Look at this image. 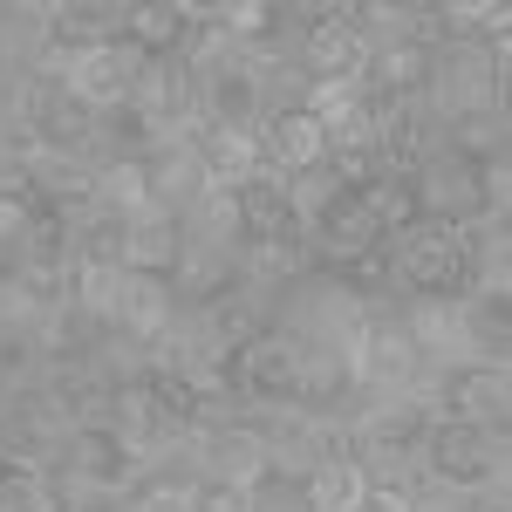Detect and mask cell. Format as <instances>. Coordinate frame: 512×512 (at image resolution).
<instances>
[{"instance_id": "1", "label": "cell", "mask_w": 512, "mask_h": 512, "mask_svg": "<svg viewBox=\"0 0 512 512\" xmlns=\"http://www.w3.org/2000/svg\"><path fill=\"white\" fill-rule=\"evenodd\" d=\"M512 96V35H492V41H444L431 55V103L437 123L451 117H478V110H506Z\"/></svg>"}, {"instance_id": "2", "label": "cell", "mask_w": 512, "mask_h": 512, "mask_svg": "<svg viewBox=\"0 0 512 512\" xmlns=\"http://www.w3.org/2000/svg\"><path fill=\"white\" fill-rule=\"evenodd\" d=\"M355 431V465L383 485H403L424 472V437H431V410L417 396H355L349 410Z\"/></svg>"}, {"instance_id": "3", "label": "cell", "mask_w": 512, "mask_h": 512, "mask_svg": "<svg viewBox=\"0 0 512 512\" xmlns=\"http://www.w3.org/2000/svg\"><path fill=\"white\" fill-rule=\"evenodd\" d=\"M396 301H458L465 294V233L437 226V219H410L396 239H383Z\"/></svg>"}, {"instance_id": "4", "label": "cell", "mask_w": 512, "mask_h": 512, "mask_svg": "<svg viewBox=\"0 0 512 512\" xmlns=\"http://www.w3.org/2000/svg\"><path fill=\"white\" fill-rule=\"evenodd\" d=\"M424 478L444 485V492H492V485H512V437L478 431L465 417H431V437H424Z\"/></svg>"}, {"instance_id": "5", "label": "cell", "mask_w": 512, "mask_h": 512, "mask_svg": "<svg viewBox=\"0 0 512 512\" xmlns=\"http://www.w3.org/2000/svg\"><path fill=\"white\" fill-rule=\"evenodd\" d=\"M301 41H294V62L308 82H362L369 76V41L355 28V0H287Z\"/></svg>"}, {"instance_id": "6", "label": "cell", "mask_w": 512, "mask_h": 512, "mask_svg": "<svg viewBox=\"0 0 512 512\" xmlns=\"http://www.w3.org/2000/svg\"><path fill=\"white\" fill-rule=\"evenodd\" d=\"M301 246H308V260H315L321 274H349V267H362V260L383 253V226H376V212L362 205V192L342 185V192L301 226Z\"/></svg>"}, {"instance_id": "7", "label": "cell", "mask_w": 512, "mask_h": 512, "mask_svg": "<svg viewBox=\"0 0 512 512\" xmlns=\"http://www.w3.org/2000/svg\"><path fill=\"white\" fill-rule=\"evenodd\" d=\"M417 369H424V355H417V342L403 335L396 308H376L369 328L355 335V349H349L355 396H403L410 383H417Z\"/></svg>"}, {"instance_id": "8", "label": "cell", "mask_w": 512, "mask_h": 512, "mask_svg": "<svg viewBox=\"0 0 512 512\" xmlns=\"http://www.w3.org/2000/svg\"><path fill=\"white\" fill-rule=\"evenodd\" d=\"M267 69L233 48L226 62H212V69H198V123H212V130H260L267 123Z\"/></svg>"}, {"instance_id": "9", "label": "cell", "mask_w": 512, "mask_h": 512, "mask_svg": "<svg viewBox=\"0 0 512 512\" xmlns=\"http://www.w3.org/2000/svg\"><path fill=\"white\" fill-rule=\"evenodd\" d=\"M301 390V349L280 335V328H260L246 349H233V396L239 410L267 417V410H287Z\"/></svg>"}, {"instance_id": "10", "label": "cell", "mask_w": 512, "mask_h": 512, "mask_svg": "<svg viewBox=\"0 0 512 512\" xmlns=\"http://www.w3.org/2000/svg\"><path fill=\"white\" fill-rule=\"evenodd\" d=\"M437 417H465L478 431L512 437V369H485V362H444L437 369Z\"/></svg>"}, {"instance_id": "11", "label": "cell", "mask_w": 512, "mask_h": 512, "mask_svg": "<svg viewBox=\"0 0 512 512\" xmlns=\"http://www.w3.org/2000/svg\"><path fill=\"white\" fill-rule=\"evenodd\" d=\"M144 48L130 35H117V41H96V48H82L76 62H69V76H62V89L76 96L82 110H117V103H130L137 96V76H144Z\"/></svg>"}, {"instance_id": "12", "label": "cell", "mask_w": 512, "mask_h": 512, "mask_svg": "<svg viewBox=\"0 0 512 512\" xmlns=\"http://www.w3.org/2000/svg\"><path fill=\"white\" fill-rule=\"evenodd\" d=\"M417 185V212L437 219V226H458V233H472L478 219H485V185H478V164L458 158V151H444L437 144V158L410 178Z\"/></svg>"}, {"instance_id": "13", "label": "cell", "mask_w": 512, "mask_h": 512, "mask_svg": "<svg viewBox=\"0 0 512 512\" xmlns=\"http://www.w3.org/2000/svg\"><path fill=\"white\" fill-rule=\"evenodd\" d=\"M55 478H76V485H103V492H130L144 478V458L123 444L110 424H76L62 458H55Z\"/></svg>"}, {"instance_id": "14", "label": "cell", "mask_w": 512, "mask_h": 512, "mask_svg": "<svg viewBox=\"0 0 512 512\" xmlns=\"http://www.w3.org/2000/svg\"><path fill=\"white\" fill-rule=\"evenodd\" d=\"M437 144H444V123L431 117L424 96L383 103V123H376V171H383V178H417V171L437 158Z\"/></svg>"}, {"instance_id": "15", "label": "cell", "mask_w": 512, "mask_h": 512, "mask_svg": "<svg viewBox=\"0 0 512 512\" xmlns=\"http://www.w3.org/2000/svg\"><path fill=\"white\" fill-rule=\"evenodd\" d=\"M130 103L164 130V144L198 130V76L185 69V55H151V62H144V76H137V96H130Z\"/></svg>"}, {"instance_id": "16", "label": "cell", "mask_w": 512, "mask_h": 512, "mask_svg": "<svg viewBox=\"0 0 512 512\" xmlns=\"http://www.w3.org/2000/svg\"><path fill=\"white\" fill-rule=\"evenodd\" d=\"M198 458H205V478H233V485H267L274 478V444H267L260 417H233V424L205 431Z\"/></svg>"}, {"instance_id": "17", "label": "cell", "mask_w": 512, "mask_h": 512, "mask_svg": "<svg viewBox=\"0 0 512 512\" xmlns=\"http://www.w3.org/2000/svg\"><path fill=\"white\" fill-rule=\"evenodd\" d=\"M185 328H192L205 349L233 355V349H246L260 328H274V301H267L260 287H239V294H219V301L192 308V315H185Z\"/></svg>"}, {"instance_id": "18", "label": "cell", "mask_w": 512, "mask_h": 512, "mask_svg": "<svg viewBox=\"0 0 512 512\" xmlns=\"http://www.w3.org/2000/svg\"><path fill=\"white\" fill-rule=\"evenodd\" d=\"M458 362L512 369V294H458Z\"/></svg>"}, {"instance_id": "19", "label": "cell", "mask_w": 512, "mask_h": 512, "mask_svg": "<svg viewBox=\"0 0 512 512\" xmlns=\"http://www.w3.org/2000/svg\"><path fill=\"white\" fill-rule=\"evenodd\" d=\"M178 253H185V219H178V212L144 205L137 219H123V246H117V267H123V274H158V280H171Z\"/></svg>"}, {"instance_id": "20", "label": "cell", "mask_w": 512, "mask_h": 512, "mask_svg": "<svg viewBox=\"0 0 512 512\" xmlns=\"http://www.w3.org/2000/svg\"><path fill=\"white\" fill-rule=\"evenodd\" d=\"M192 144H198V164H205V185H219V192H246L253 178L274 171L267 151H260V130H212V123H198Z\"/></svg>"}, {"instance_id": "21", "label": "cell", "mask_w": 512, "mask_h": 512, "mask_svg": "<svg viewBox=\"0 0 512 512\" xmlns=\"http://www.w3.org/2000/svg\"><path fill=\"white\" fill-rule=\"evenodd\" d=\"M178 321H185V308H178L171 280H158V274H123V301H117V335H123V342L158 349Z\"/></svg>"}, {"instance_id": "22", "label": "cell", "mask_w": 512, "mask_h": 512, "mask_svg": "<svg viewBox=\"0 0 512 512\" xmlns=\"http://www.w3.org/2000/svg\"><path fill=\"white\" fill-rule=\"evenodd\" d=\"M260 151H267V164H274L280 178H301V171H321V164H328V130H321L301 103H287V110H267Z\"/></svg>"}, {"instance_id": "23", "label": "cell", "mask_w": 512, "mask_h": 512, "mask_svg": "<svg viewBox=\"0 0 512 512\" xmlns=\"http://www.w3.org/2000/svg\"><path fill=\"white\" fill-rule=\"evenodd\" d=\"M123 7L130 0H41V41L55 48H96V41H117L123 35Z\"/></svg>"}, {"instance_id": "24", "label": "cell", "mask_w": 512, "mask_h": 512, "mask_svg": "<svg viewBox=\"0 0 512 512\" xmlns=\"http://www.w3.org/2000/svg\"><path fill=\"white\" fill-rule=\"evenodd\" d=\"M239 287H253L246 267H239V253H226V246H192V239H185V253H178V267H171V294H178L185 315L205 308V301H219V294H239Z\"/></svg>"}, {"instance_id": "25", "label": "cell", "mask_w": 512, "mask_h": 512, "mask_svg": "<svg viewBox=\"0 0 512 512\" xmlns=\"http://www.w3.org/2000/svg\"><path fill=\"white\" fill-rule=\"evenodd\" d=\"M28 192L41 212H62V219H89L96 212V164L89 158H41L28 171Z\"/></svg>"}, {"instance_id": "26", "label": "cell", "mask_w": 512, "mask_h": 512, "mask_svg": "<svg viewBox=\"0 0 512 512\" xmlns=\"http://www.w3.org/2000/svg\"><path fill=\"white\" fill-rule=\"evenodd\" d=\"M123 35L137 41L144 55H185L192 14H185V0H130L123 7Z\"/></svg>"}, {"instance_id": "27", "label": "cell", "mask_w": 512, "mask_h": 512, "mask_svg": "<svg viewBox=\"0 0 512 512\" xmlns=\"http://www.w3.org/2000/svg\"><path fill=\"white\" fill-rule=\"evenodd\" d=\"M117 301H123V267L117 260H76V267H69V308H76L96 335L117 328Z\"/></svg>"}, {"instance_id": "28", "label": "cell", "mask_w": 512, "mask_h": 512, "mask_svg": "<svg viewBox=\"0 0 512 512\" xmlns=\"http://www.w3.org/2000/svg\"><path fill=\"white\" fill-rule=\"evenodd\" d=\"M151 192H158L164 212H185V205L205 192V164H198L192 137H171V144L151 151Z\"/></svg>"}, {"instance_id": "29", "label": "cell", "mask_w": 512, "mask_h": 512, "mask_svg": "<svg viewBox=\"0 0 512 512\" xmlns=\"http://www.w3.org/2000/svg\"><path fill=\"white\" fill-rule=\"evenodd\" d=\"M41 151L48 158H89L96 164V110H82L69 89H55V103H48V117L35 123Z\"/></svg>"}, {"instance_id": "30", "label": "cell", "mask_w": 512, "mask_h": 512, "mask_svg": "<svg viewBox=\"0 0 512 512\" xmlns=\"http://www.w3.org/2000/svg\"><path fill=\"white\" fill-rule=\"evenodd\" d=\"M178 219H185V239H192V246H226V253H239V239H246L239 192H219V185H205Z\"/></svg>"}, {"instance_id": "31", "label": "cell", "mask_w": 512, "mask_h": 512, "mask_svg": "<svg viewBox=\"0 0 512 512\" xmlns=\"http://www.w3.org/2000/svg\"><path fill=\"white\" fill-rule=\"evenodd\" d=\"M239 219H246V239H301L294 205H287V178H280V171L253 178V185L239 192ZM246 239H239V246H246Z\"/></svg>"}, {"instance_id": "32", "label": "cell", "mask_w": 512, "mask_h": 512, "mask_svg": "<svg viewBox=\"0 0 512 512\" xmlns=\"http://www.w3.org/2000/svg\"><path fill=\"white\" fill-rule=\"evenodd\" d=\"M96 205L117 212V219H137L144 205H158V192H151V158H96Z\"/></svg>"}, {"instance_id": "33", "label": "cell", "mask_w": 512, "mask_h": 512, "mask_svg": "<svg viewBox=\"0 0 512 512\" xmlns=\"http://www.w3.org/2000/svg\"><path fill=\"white\" fill-rule=\"evenodd\" d=\"M362 492H369V472H362L355 458L315 465V472L301 478V506H308V512H355V506H362Z\"/></svg>"}, {"instance_id": "34", "label": "cell", "mask_w": 512, "mask_h": 512, "mask_svg": "<svg viewBox=\"0 0 512 512\" xmlns=\"http://www.w3.org/2000/svg\"><path fill=\"white\" fill-rule=\"evenodd\" d=\"M444 151H458V158H506L512 151V110H478V117H451L444 123Z\"/></svg>"}, {"instance_id": "35", "label": "cell", "mask_w": 512, "mask_h": 512, "mask_svg": "<svg viewBox=\"0 0 512 512\" xmlns=\"http://www.w3.org/2000/svg\"><path fill=\"white\" fill-rule=\"evenodd\" d=\"M21 267H35V274H69V267H76V219L41 212L28 246H21Z\"/></svg>"}, {"instance_id": "36", "label": "cell", "mask_w": 512, "mask_h": 512, "mask_svg": "<svg viewBox=\"0 0 512 512\" xmlns=\"http://www.w3.org/2000/svg\"><path fill=\"white\" fill-rule=\"evenodd\" d=\"M355 192H362V205H369V212H376L383 239H396L410 219H424V212H417V185H410V178H383V171H376V178H369V185H355Z\"/></svg>"}, {"instance_id": "37", "label": "cell", "mask_w": 512, "mask_h": 512, "mask_svg": "<svg viewBox=\"0 0 512 512\" xmlns=\"http://www.w3.org/2000/svg\"><path fill=\"white\" fill-rule=\"evenodd\" d=\"M0 512H55V472L0 458Z\"/></svg>"}, {"instance_id": "38", "label": "cell", "mask_w": 512, "mask_h": 512, "mask_svg": "<svg viewBox=\"0 0 512 512\" xmlns=\"http://www.w3.org/2000/svg\"><path fill=\"white\" fill-rule=\"evenodd\" d=\"M41 205L28 185H0V267L7 260H21V246H28V233H35Z\"/></svg>"}, {"instance_id": "39", "label": "cell", "mask_w": 512, "mask_h": 512, "mask_svg": "<svg viewBox=\"0 0 512 512\" xmlns=\"http://www.w3.org/2000/svg\"><path fill=\"white\" fill-rule=\"evenodd\" d=\"M123 512H192V485H171V478H137L123 492Z\"/></svg>"}, {"instance_id": "40", "label": "cell", "mask_w": 512, "mask_h": 512, "mask_svg": "<svg viewBox=\"0 0 512 512\" xmlns=\"http://www.w3.org/2000/svg\"><path fill=\"white\" fill-rule=\"evenodd\" d=\"M260 485H233V478H198L192 485V512H253Z\"/></svg>"}, {"instance_id": "41", "label": "cell", "mask_w": 512, "mask_h": 512, "mask_svg": "<svg viewBox=\"0 0 512 512\" xmlns=\"http://www.w3.org/2000/svg\"><path fill=\"white\" fill-rule=\"evenodd\" d=\"M55 512H123V492L76 485V478H55Z\"/></svg>"}, {"instance_id": "42", "label": "cell", "mask_w": 512, "mask_h": 512, "mask_svg": "<svg viewBox=\"0 0 512 512\" xmlns=\"http://www.w3.org/2000/svg\"><path fill=\"white\" fill-rule=\"evenodd\" d=\"M355 512H417V506H410V492H403V485L369 478V492H362V506H355Z\"/></svg>"}, {"instance_id": "43", "label": "cell", "mask_w": 512, "mask_h": 512, "mask_svg": "<svg viewBox=\"0 0 512 512\" xmlns=\"http://www.w3.org/2000/svg\"><path fill=\"white\" fill-rule=\"evenodd\" d=\"M0 458H7V396H0Z\"/></svg>"}, {"instance_id": "44", "label": "cell", "mask_w": 512, "mask_h": 512, "mask_svg": "<svg viewBox=\"0 0 512 512\" xmlns=\"http://www.w3.org/2000/svg\"><path fill=\"white\" fill-rule=\"evenodd\" d=\"M0 137H7V130H0Z\"/></svg>"}]
</instances>
